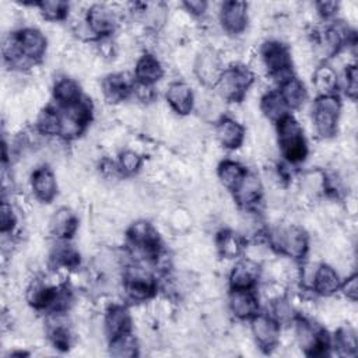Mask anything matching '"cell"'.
<instances>
[{
    "instance_id": "cell-1",
    "label": "cell",
    "mask_w": 358,
    "mask_h": 358,
    "mask_svg": "<svg viewBox=\"0 0 358 358\" xmlns=\"http://www.w3.org/2000/svg\"><path fill=\"white\" fill-rule=\"evenodd\" d=\"M277 123H278V127H277L278 144L281 147L282 154L291 162L302 161L306 155V144H305L302 127L294 117L288 115L281 120H278Z\"/></svg>"
},
{
    "instance_id": "cell-2",
    "label": "cell",
    "mask_w": 358,
    "mask_h": 358,
    "mask_svg": "<svg viewBox=\"0 0 358 358\" xmlns=\"http://www.w3.org/2000/svg\"><path fill=\"white\" fill-rule=\"evenodd\" d=\"M253 81V74L242 66H234L221 71L215 85L218 94L229 101L239 99Z\"/></svg>"
},
{
    "instance_id": "cell-3",
    "label": "cell",
    "mask_w": 358,
    "mask_h": 358,
    "mask_svg": "<svg viewBox=\"0 0 358 358\" xmlns=\"http://www.w3.org/2000/svg\"><path fill=\"white\" fill-rule=\"evenodd\" d=\"M270 242L275 249L294 259L302 257L308 249L306 234L294 225L287 228H275L270 235Z\"/></svg>"
},
{
    "instance_id": "cell-4",
    "label": "cell",
    "mask_w": 358,
    "mask_h": 358,
    "mask_svg": "<svg viewBox=\"0 0 358 358\" xmlns=\"http://www.w3.org/2000/svg\"><path fill=\"white\" fill-rule=\"evenodd\" d=\"M340 102L333 95H322L313 106V123L322 137H330L337 127Z\"/></svg>"
},
{
    "instance_id": "cell-5",
    "label": "cell",
    "mask_w": 358,
    "mask_h": 358,
    "mask_svg": "<svg viewBox=\"0 0 358 358\" xmlns=\"http://www.w3.org/2000/svg\"><path fill=\"white\" fill-rule=\"evenodd\" d=\"M262 57L267 67V70L274 76L280 77L282 81L291 78L289 76V66L291 59L288 55V50L284 45L278 42H267L263 45L262 49Z\"/></svg>"
},
{
    "instance_id": "cell-6",
    "label": "cell",
    "mask_w": 358,
    "mask_h": 358,
    "mask_svg": "<svg viewBox=\"0 0 358 358\" xmlns=\"http://www.w3.org/2000/svg\"><path fill=\"white\" fill-rule=\"evenodd\" d=\"M20 56L27 60L41 59L46 50V38L34 28H25L14 36Z\"/></svg>"
},
{
    "instance_id": "cell-7",
    "label": "cell",
    "mask_w": 358,
    "mask_h": 358,
    "mask_svg": "<svg viewBox=\"0 0 358 358\" xmlns=\"http://www.w3.org/2000/svg\"><path fill=\"white\" fill-rule=\"evenodd\" d=\"M129 238H130L133 246L143 255H147V256L157 255L158 236L148 222L138 221L134 225H131V228L129 231Z\"/></svg>"
},
{
    "instance_id": "cell-8",
    "label": "cell",
    "mask_w": 358,
    "mask_h": 358,
    "mask_svg": "<svg viewBox=\"0 0 358 358\" xmlns=\"http://www.w3.org/2000/svg\"><path fill=\"white\" fill-rule=\"evenodd\" d=\"M85 22L92 34L105 35L112 32V29L115 28L116 15H115V11L108 6L94 4L90 7L87 13Z\"/></svg>"
},
{
    "instance_id": "cell-9",
    "label": "cell",
    "mask_w": 358,
    "mask_h": 358,
    "mask_svg": "<svg viewBox=\"0 0 358 358\" xmlns=\"http://www.w3.org/2000/svg\"><path fill=\"white\" fill-rule=\"evenodd\" d=\"M248 20V4L243 1H227L221 8V22L231 34L245 29Z\"/></svg>"
},
{
    "instance_id": "cell-10",
    "label": "cell",
    "mask_w": 358,
    "mask_h": 358,
    "mask_svg": "<svg viewBox=\"0 0 358 358\" xmlns=\"http://www.w3.org/2000/svg\"><path fill=\"white\" fill-rule=\"evenodd\" d=\"M126 289L133 299H145L154 292V280L144 268L133 267L127 274Z\"/></svg>"
},
{
    "instance_id": "cell-11",
    "label": "cell",
    "mask_w": 358,
    "mask_h": 358,
    "mask_svg": "<svg viewBox=\"0 0 358 358\" xmlns=\"http://www.w3.org/2000/svg\"><path fill=\"white\" fill-rule=\"evenodd\" d=\"M252 331L262 348H271L278 340L277 322L264 315L255 316L252 322Z\"/></svg>"
},
{
    "instance_id": "cell-12",
    "label": "cell",
    "mask_w": 358,
    "mask_h": 358,
    "mask_svg": "<svg viewBox=\"0 0 358 358\" xmlns=\"http://www.w3.org/2000/svg\"><path fill=\"white\" fill-rule=\"evenodd\" d=\"M259 275V266L256 262L248 259L239 262L231 273V287L234 289H250Z\"/></svg>"
},
{
    "instance_id": "cell-13",
    "label": "cell",
    "mask_w": 358,
    "mask_h": 358,
    "mask_svg": "<svg viewBox=\"0 0 358 358\" xmlns=\"http://www.w3.org/2000/svg\"><path fill=\"white\" fill-rule=\"evenodd\" d=\"M196 73L204 84H215L221 71H220V60L214 50L206 49L203 50L196 60Z\"/></svg>"
},
{
    "instance_id": "cell-14",
    "label": "cell",
    "mask_w": 358,
    "mask_h": 358,
    "mask_svg": "<svg viewBox=\"0 0 358 358\" xmlns=\"http://www.w3.org/2000/svg\"><path fill=\"white\" fill-rule=\"evenodd\" d=\"M32 190L41 201H50L56 194V179L50 169L39 168L32 175Z\"/></svg>"
},
{
    "instance_id": "cell-15",
    "label": "cell",
    "mask_w": 358,
    "mask_h": 358,
    "mask_svg": "<svg viewBox=\"0 0 358 358\" xmlns=\"http://www.w3.org/2000/svg\"><path fill=\"white\" fill-rule=\"evenodd\" d=\"M169 105L180 115H186L193 106V92L186 83H173L166 91Z\"/></svg>"
},
{
    "instance_id": "cell-16",
    "label": "cell",
    "mask_w": 358,
    "mask_h": 358,
    "mask_svg": "<svg viewBox=\"0 0 358 358\" xmlns=\"http://www.w3.org/2000/svg\"><path fill=\"white\" fill-rule=\"evenodd\" d=\"M229 305L235 316L248 319L257 312V299L250 289H234L229 295Z\"/></svg>"
},
{
    "instance_id": "cell-17",
    "label": "cell",
    "mask_w": 358,
    "mask_h": 358,
    "mask_svg": "<svg viewBox=\"0 0 358 358\" xmlns=\"http://www.w3.org/2000/svg\"><path fill=\"white\" fill-rule=\"evenodd\" d=\"M218 141L227 148H236L243 140V127L234 119L224 117L215 127Z\"/></svg>"
},
{
    "instance_id": "cell-18",
    "label": "cell",
    "mask_w": 358,
    "mask_h": 358,
    "mask_svg": "<svg viewBox=\"0 0 358 358\" xmlns=\"http://www.w3.org/2000/svg\"><path fill=\"white\" fill-rule=\"evenodd\" d=\"M131 90V78L126 73H117L106 77L103 81V94L110 102L123 99Z\"/></svg>"
},
{
    "instance_id": "cell-19",
    "label": "cell",
    "mask_w": 358,
    "mask_h": 358,
    "mask_svg": "<svg viewBox=\"0 0 358 358\" xmlns=\"http://www.w3.org/2000/svg\"><path fill=\"white\" fill-rule=\"evenodd\" d=\"M312 285L322 295H331L340 287V280L337 273L330 266H319L315 271Z\"/></svg>"
},
{
    "instance_id": "cell-20",
    "label": "cell",
    "mask_w": 358,
    "mask_h": 358,
    "mask_svg": "<svg viewBox=\"0 0 358 358\" xmlns=\"http://www.w3.org/2000/svg\"><path fill=\"white\" fill-rule=\"evenodd\" d=\"M136 77L140 84L151 85L162 77V67L154 56L144 55L136 64Z\"/></svg>"
},
{
    "instance_id": "cell-21",
    "label": "cell",
    "mask_w": 358,
    "mask_h": 358,
    "mask_svg": "<svg viewBox=\"0 0 358 358\" xmlns=\"http://www.w3.org/2000/svg\"><path fill=\"white\" fill-rule=\"evenodd\" d=\"M130 329V316L127 310L122 306H115L109 310L105 319V330L106 334L113 338L119 334L127 333Z\"/></svg>"
},
{
    "instance_id": "cell-22",
    "label": "cell",
    "mask_w": 358,
    "mask_h": 358,
    "mask_svg": "<svg viewBox=\"0 0 358 358\" xmlns=\"http://www.w3.org/2000/svg\"><path fill=\"white\" fill-rule=\"evenodd\" d=\"M76 228V215L67 208H60L50 220V229L57 238H70L74 234Z\"/></svg>"
},
{
    "instance_id": "cell-23",
    "label": "cell",
    "mask_w": 358,
    "mask_h": 358,
    "mask_svg": "<svg viewBox=\"0 0 358 358\" xmlns=\"http://www.w3.org/2000/svg\"><path fill=\"white\" fill-rule=\"evenodd\" d=\"M288 105L285 103L282 95L278 91H271L266 94L262 99V110L271 120H281L287 116Z\"/></svg>"
},
{
    "instance_id": "cell-24",
    "label": "cell",
    "mask_w": 358,
    "mask_h": 358,
    "mask_svg": "<svg viewBox=\"0 0 358 358\" xmlns=\"http://www.w3.org/2000/svg\"><path fill=\"white\" fill-rule=\"evenodd\" d=\"M245 175H246V171L242 168V165L234 161H224L218 168L220 180L225 187L232 190H235L241 185Z\"/></svg>"
},
{
    "instance_id": "cell-25",
    "label": "cell",
    "mask_w": 358,
    "mask_h": 358,
    "mask_svg": "<svg viewBox=\"0 0 358 358\" xmlns=\"http://www.w3.org/2000/svg\"><path fill=\"white\" fill-rule=\"evenodd\" d=\"M53 94H55L56 101L59 103H62L63 106L73 105L81 99L80 98V87L71 78H62L60 81H57L55 85Z\"/></svg>"
},
{
    "instance_id": "cell-26",
    "label": "cell",
    "mask_w": 358,
    "mask_h": 358,
    "mask_svg": "<svg viewBox=\"0 0 358 358\" xmlns=\"http://www.w3.org/2000/svg\"><path fill=\"white\" fill-rule=\"evenodd\" d=\"M288 105V108H298L306 98V91L303 84L298 78H288L282 83V88L280 92Z\"/></svg>"
},
{
    "instance_id": "cell-27",
    "label": "cell",
    "mask_w": 358,
    "mask_h": 358,
    "mask_svg": "<svg viewBox=\"0 0 358 358\" xmlns=\"http://www.w3.org/2000/svg\"><path fill=\"white\" fill-rule=\"evenodd\" d=\"M260 182L255 175H245L241 185L235 189L236 199L242 204L255 203L260 197Z\"/></svg>"
},
{
    "instance_id": "cell-28",
    "label": "cell",
    "mask_w": 358,
    "mask_h": 358,
    "mask_svg": "<svg viewBox=\"0 0 358 358\" xmlns=\"http://www.w3.org/2000/svg\"><path fill=\"white\" fill-rule=\"evenodd\" d=\"M313 84L319 94L331 95V92L337 85V76L331 67L322 66L315 71Z\"/></svg>"
},
{
    "instance_id": "cell-29",
    "label": "cell",
    "mask_w": 358,
    "mask_h": 358,
    "mask_svg": "<svg viewBox=\"0 0 358 358\" xmlns=\"http://www.w3.org/2000/svg\"><path fill=\"white\" fill-rule=\"evenodd\" d=\"M110 354L113 357H133L137 354V343L127 331L110 338Z\"/></svg>"
},
{
    "instance_id": "cell-30",
    "label": "cell",
    "mask_w": 358,
    "mask_h": 358,
    "mask_svg": "<svg viewBox=\"0 0 358 358\" xmlns=\"http://www.w3.org/2000/svg\"><path fill=\"white\" fill-rule=\"evenodd\" d=\"M38 129L43 134H49V136L60 134V130H62L60 116L52 109L42 110L41 115L38 116Z\"/></svg>"
},
{
    "instance_id": "cell-31",
    "label": "cell",
    "mask_w": 358,
    "mask_h": 358,
    "mask_svg": "<svg viewBox=\"0 0 358 358\" xmlns=\"http://www.w3.org/2000/svg\"><path fill=\"white\" fill-rule=\"evenodd\" d=\"M242 241L236 234L227 232L220 238V249L225 257H235L242 250Z\"/></svg>"
},
{
    "instance_id": "cell-32",
    "label": "cell",
    "mask_w": 358,
    "mask_h": 358,
    "mask_svg": "<svg viewBox=\"0 0 358 358\" xmlns=\"http://www.w3.org/2000/svg\"><path fill=\"white\" fill-rule=\"evenodd\" d=\"M337 344H338V348L344 351V354H355V350H357L355 331L350 326L340 329V331L337 333Z\"/></svg>"
},
{
    "instance_id": "cell-33",
    "label": "cell",
    "mask_w": 358,
    "mask_h": 358,
    "mask_svg": "<svg viewBox=\"0 0 358 358\" xmlns=\"http://www.w3.org/2000/svg\"><path fill=\"white\" fill-rule=\"evenodd\" d=\"M39 8L48 20H60L66 15L69 4L64 1H42L39 3Z\"/></svg>"
},
{
    "instance_id": "cell-34",
    "label": "cell",
    "mask_w": 358,
    "mask_h": 358,
    "mask_svg": "<svg viewBox=\"0 0 358 358\" xmlns=\"http://www.w3.org/2000/svg\"><path fill=\"white\" fill-rule=\"evenodd\" d=\"M119 164H120L122 171H124L126 173H133V172H136L140 168L141 158H140V155L137 152L129 150V151L122 152Z\"/></svg>"
},
{
    "instance_id": "cell-35",
    "label": "cell",
    "mask_w": 358,
    "mask_h": 358,
    "mask_svg": "<svg viewBox=\"0 0 358 358\" xmlns=\"http://www.w3.org/2000/svg\"><path fill=\"white\" fill-rule=\"evenodd\" d=\"M55 260L66 267H73L78 263V255L70 248H59L55 255Z\"/></svg>"
},
{
    "instance_id": "cell-36",
    "label": "cell",
    "mask_w": 358,
    "mask_h": 358,
    "mask_svg": "<svg viewBox=\"0 0 358 358\" xmlns=\"http://www.w3.org/2000/svg\"><path fill=\"white\" fill-rule=\"evenodd\" d=\"M345 92L352 99L357 95V67L354 64L348 66L345 70Z\"/></svg>"
},
{
    "instance_id": "cell-37",
    "label": "cell",
    "mask_w": 358,
    "mask_h": 358,
    "mask_svg": "<svg viewBox=\"0 0 358 358\" xmlns=\"http://www.w3.org/2000/svg\"><path fill=\"white\" fill-rule=\"evenodd\" d=\"M14 214L11 210V206L7 204L6 201L1 204V214H0V222H1V231H10L14 227Z\"/></svg>"
},
{
    "instance_id": "cell-38",
    "label": "cell",
    "mask_w": 358,
    "mask_h": 358,
    "mask_svg": "<svg viewBox=\"0 0 358 358\" xmlns=\"http://www.w3.org/2000/svg\"><path fill=\"white\" fill-rule=\"evenodd\" d=\"M343 291L344 294L351 299L355 301L357 299V294H358V284H357V274H352L347 278V281L343 285Z\"/></svg>"
},
{
    "instance_id": "cell-39",
    "label": "cell",
    "mask_w": 358,
    "mask_h": 358,
    "mask_svg": "<svg viewBox=\"0 0 358 358\" xmlns=\"http://www.w3.org/2000/svg\"><path fill=\"white\" fill-rule=\"evenodd\" d=\"M183 6L186 7L187 11H190L192 14H203L207 8V3L206 1H200V0H192V1H185Z\"/></svg>"
},
{
    "instance_id": "cell-40",
    "label": "cell",
    "mask_w": 358,
    "mask_h": 358,
    "mask_svg": "<svg viewBox=\"0 0 358 358\" xmlns=\"http://www.w3.org/2000/svg\"><path fill=\"white\" fill-rule=\"evenodd\" d=\"M317 7H319V11H320L323 15L327 17V15H331V14L336 11L337 4L333 3V1H324V3H319Z\"/></svg>"
}]
</instances>
